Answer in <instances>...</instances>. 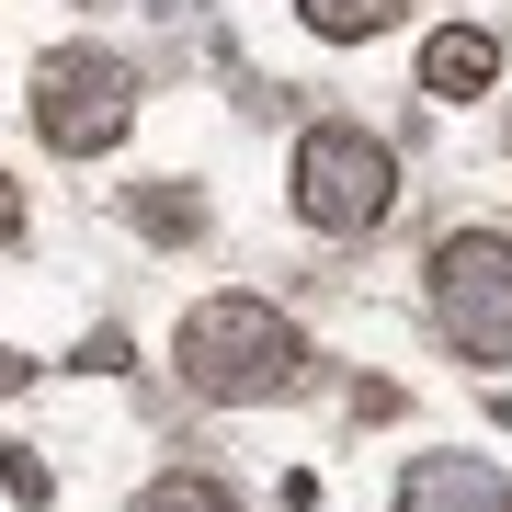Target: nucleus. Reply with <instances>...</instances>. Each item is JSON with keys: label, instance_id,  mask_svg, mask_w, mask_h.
<instances>
[{"label": "nucleus", "instance_id": "f257e3e1", "mask_svg": "<svg viewBox=\"0 0 512 512\" xmlns=\"http://www.w3.org/2000/svg\"><path fill=\"white\" fill-rule=\"evenodd\" d=\"M171 365H183L194 399L251 410V399H285V387L308 376V330H296L274 296H205V308H183V330H171Z\"/></svg>", "mask_w": 512, "mask_h": 512}, {"label": "nucleus", "instance_id": "f03ea898", "mask_svg": "<svg viewBox=\"0 0 512 512\" xmlns=\"http://www.w3.org/2000/svg\"><path fill=\"white\" fill-rule=\"evenodd\" d=\"M285 194H296V217L319 239H365V228H387V205H399V148L376 126H342V114H330V126L296 137Z\"/></svg>", "mask_w": 512, "mask_h": 512}, {"label": "nucleus", "instance_id": "7ed1b4c3", "mask_svg": "<svg viewBox=\"0 0 512 512\" xmlns=\"http://www.w3.org/2000/svg\"><path fill=\"white\" fill-rule=\"evenodd\" d=\"M433 330L467 365H512V228H444L433 239Z\"/></svg>", "mask_w": 512, "mask_h": 512}, {"label": "nucleus", "instance_id": "20e7f679", "mask_svg": "<svg viewBox=\"0 0 512 512\" xmlns=\"http://www.w3.org/2000/svg\"><path fill=\"white\" fill-rule=\"evenodd\" d=\"M137 126V69L114 46H46L35 57V137L57 160H103Z\"/></svg>", "mask_w": 512, "mask_h": 512}, {"label": "nucleus", "instance_id": "39448f33", "mask_svg": "<svg viewBox=\"0 0 512 512\" xmlns=\"http://www.w3.org/2000/svg\"><path fill=\"white\" fill-rule=\"evenodd\" d=\"M399 512H512V478L490 456H410Z\"/></svg>", "mask_w": 512, "mask_h": 512}, {"label": "nucleus", "instance_id": "423d86ee", "mask_svg": "<svg viewBox=\"0 0 512 512\" xmlns=\"http://www.w3.org/2000/svg\"><path fill=\"white\" fill-rule=\"evenodd\" d=\"M501 80V35H478V23H444L433 46H421V92L433 103H478Z\"/></svg>", "mask_w": 512, "mask_h": 512}, {"label": "nucleus", "instance_id": "0eeeda50", "mask_svg": "<svg viewBox=\"0 0 512 512\" xmlns=\"http://www.w3.org/2000/svg\"><path fill=\"white\" fill-rule=\"evenodd\" d=\"M410 0H296V23L308 35H330V46H365V35H387Z\"/></svg>", "mask_w": 512, "mask_h": 512}, {"label": "nucleus", "instance_id": "6e6552de", "mask_svg": "<svg viewBox=\"0 0 512 512\" xmlns=\"http://www.w3.org/2000/svg\"><path fill=\"white\" fill-rule=\"evenodd\" d=\"M137 512H239V501L217 490V478H194V467H171V478H148V490H137Z\"/></svg>", "mask_w": 512, "mask_h": 512}, {"label": "nucleus", "instance_id": "1a4fd4ad", "mask_svg": "<svg viewBox=\"0 0 512 512\" xmlns=\"http://www.w3.org/2000/svg\"><path fill=\"white\" fill-rule=\"evenodd\" d=\"M137 228H148V239H194V228H205V205H194V194H171V183H148V194H137Z\"/></svg>", "mask_w": 512, "mask_h": 512}, {"label": "nucleus", "instance_id": "9d476101", "mask_svg": "<svg viewBox=\"0 0 512 512\" xmlns=\"http://www.w3.org/2000/svg\"><path fill=\"white\" fill-rule=\"evenodd\" d=\"M0 478H12V501H46V467L23 456V444H0Z\"/></svg>", "mask_w": 512, "mask_h": 512}, {"label": "nucleus", "instance_id": "9b49d317", "mask_svg": "<svg viewBox=\"0 0 512 512\" xmlns=\"http://www.w3.org/2000/svg\"><path fill=\"white\" fill-rule=\"evenodd\" d=\"M23 228V194H12V171H0V239H12Z\"/></svg>", "mask_w": 512, "mask_h": 512}, {"label": "nucleus", "instance_id": "f8f14e48", "mask_svg": "<svg viewBox=\"0 0 512 512\" xmlns=\"http://www.w3.org/2000/svg\"><path fill=\"white\" fill-rule=\"evenodd\" d=\"M23 376H35V365H23V353H0V387H23Z\"/></svg>", "mask_w": 512, "mask_h": 512}]
</instances>
